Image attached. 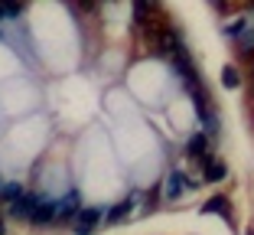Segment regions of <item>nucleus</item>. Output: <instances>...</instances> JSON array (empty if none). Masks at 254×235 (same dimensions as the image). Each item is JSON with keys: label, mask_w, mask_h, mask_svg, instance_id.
<instances>
[{"label": "nucleus", "mask_w": 254, "mask_h": 235, "mask_svg": "<svg viewBox=\"0 0 254 235\" xmlns=\"http://www.w3.org/2000/svg\"><path fill=\"white\" fill-rule=\"evenodd\" d=\"M105 219V213H101V206H82V213L75 216L72 222V232L75 235H91L95 232V226Z\"/></svg>", "instance_id": "nucleus-1"}, {"label": "nucleus", "mask_w": 254, "mask_h": 235, "mask_svg": "<svg viewBox=\"0 0 254 235\" xmlns=\"http://www.w3.org/2000/svg\"><path fill=\"white\" fill-rule=\"evenodd\" d=\"M36 206H39V196H33V193H23V196L16 199L13 206H10V216H13V219L33 222V216H36Z\"/></svg>", "instance_id": "nucleus-2"}, {"label": "nucleus", "mask_w": 254, "mask_h": 235, "mask_svg": "<svg viewBox=\"0 0 254 235\" xmlns=\"http://www.w3.org/2000/svg\"><path fill=\"white\" fill-rule=\"evenodd\" d=\"M202 216H222L225 222H232V203L225 196H212V199H205L202 203V209H199Z\"/></svg>", "instance_id": "nucleus-3"}, {"label": "nucleus", "mask_w": 254, "mask_h": 235, "mask_svg": "<svg viewBox=\"0 0 254 235\" xmlns=\"http://www.w3.org/2000/svg\"><path fill=\"white\" fill-rule=\"evenodd\" d=\"M59 209H56V222H65V219H72L75 222V216L82 213V199H78V193H68L62 203H56Z\"/></svg>", "instance_id": "nucleus-4"}, {"label": "nucleus", "mask_w": 254, "mask_h": 235, "mask_svg": "<svg viewBox=\"0 0 254 235\" xmlns=\"http://www.w3.org/2000/svg\"><path fill=\"white\" fill-rule=\"evenodd\" d=\"M186 190H189V176L183 173V170H173L170 180H166V199H170V203H176V199H180Z\"/></svg>", "instance_id": "nucleus-5"}, {"label": "nucleus", "mask_w": 254, "mask_h": 235, "mask_svg": "<svg viewBox=\"0 0 254 235\" xmlns=\"http://www.w3.org/2000/svg\"><path fill=\"white\" fill-rule=\"evenodd\" d=\"M199 163H202V180L205 183H218V180H225V173H228V167H225L222 160H215L212 154L205 160H199Z\"/></svg>", "instance_id": "nucleus-6"}, {"label": "nucleus", "mask_w": 254, "mask_h": 235, "mask_svg": "<svg viewBox=\"0 0 254 235\" xmlns=\"http://www.w3.org/2000/svg\"><path fill=\"white\" fill-rule=\"evenodd\" d=\"M130 209H134V203H130V199H121V203H114L111 209L105 213V222H111V226H118V222H124L127 216H130Z\"/></svg>", "instance_id": "nucleus-7"}, {"label": "nucleus", "mask_w": 254, "mask_h": 235, "mask_svg": "<svg viewBox=\"0 0 254 235\" xmlns=\"http://www.w3.org/2000/svg\"><path fill=\"white\" fill-rule=\"evenodd\" d=\"M56 209H59L56 203H46V199H39L36 216H33V226H49V222H56Z\"/></svg>", "instance_id": "nucleus-8"}, {"label": "nucleus", "mask_w": 254, "mask_h": 235, "mask_svg": "<svg viewBox=\"0 0 254 235\" xmlns=\"http://www.w3.org/2000/svg\"><path fill=\"white\" fill-rule=\"evenodd\" d=\"M189 157H195V160H205L209 157V134L202 131V134H195L192 141H189Z\"/></svg>", "instance_id": "nucleus-9"}, {"label": "nucleus", "mask_w": 254, "mask_h": 235, "mask_svg": "<svg viewBox=\"0 0 254 235\" xmlns=\"http://www.w3.org/2000/svg\"><path fill=\"white\" fill-rule=\"evenodd\" d=\"M20 196H23V183H7V186L0 190V203H10V206H13Z\"/></svg>", "instance_id": "nucleus-10"}, {"label": "nucleus", "mask_w": 254, "mask_h": 235, "mask_svg": "<svg viewBox=\"0 0 254 235\" xmlns=\"http://www.w3.org/2000/svg\"><path fill=\"white\" fill-rule=\"evenodd\" d=\"M222 85H225V88H238V85H241V76H238V69H235V66L222 69Z\"/></svg>", "instance_id": "nucleus-11"}, {"label": "nucleus", "mask_w": 254, "mask_h": 235, "mask_svg": "<svg viewBox=\"0 0 254 235\" xmlns=\"http://www.w3.org/2000/svg\"><path fill=\"white\" fill-rule=\"evenodd\" d=\"M245 30H248V23H245V20H235V23H228V26H225V36L238 39V36H241Z\"/></svg>", "instance_id": "nucleus-12"}, {"label": "nucleus", "mask_w": 254, "mask_h": 235, "mask_svg": "<svg viewBox=\"0 0 254 235\" xmlns=\"http://www.w3.org/2000/svg\"><path fill=\"white\" fill-rule=\"evenodd\" d=\"M20 13V3H7V7H3V16H16Z\"/></svg>", "instance_id": "nucleus-13"}, {"label": "nucleus", "mask_w": 254, "mask_h": 235, "mask_svg": "<svg viewBox=\"0 0 254 235\" xmlns=\"http://www.w3.org/2000/svg\"><path fill=\"white\" fill-rule=\"evenodd\" d=\"M0 235H3V222H0Z\"/></svg>", "instance_id": "nucleus-14"}]
</instances>
